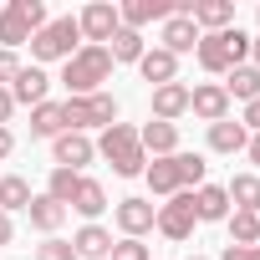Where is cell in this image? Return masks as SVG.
<instances>
[{"mask_svg": "<svg viewBox=\"0 0 260 260\" xmlns=\"http://www.w3.org/2000/svg\"><path fill=\"white\" fill-rule=\"evenodd\" d=\"M189 112L204 117V122H224V117H230V97H224V87H219V82H199V87H189Z\"/></svg>", "mask_w": 260, "mask_h": 260, "instance_id": "obj_10", "label": "cell"}, {"mask_svg": "<svg viewBox=\"0 0 260 260\" xmlns=\"http://www.w3.org/2000/svg\"><path fill=\"white\" fill-rule=\"evenodd\" d=\"M0 11H6V6H0Z\"/></svg>", "mask_w": 260, "mask_h": 260, "instance_id": "obj_45", "label": "cell"}, {"mask_svg": "<svg viewBox=\"0 0 260 260\" xmlns=\"http://www.w3.org/2000/svg\"><path fill=\"white\" fill-rule=\"evenodd\" d=\"M143 179H148V189H153V194L174 199V194H179V169H174V153H169V158H153V164L143 169Z\"/></svg>", "mask_w": 260, "mask_h": 260, "instance_id": "obj_26", "label": "cell"}, {"mask_svg": "<svg viewBox=\"0 0 260 260\" xmlns=\"http://www.w3.org/2000/svg\"><path fill=\"white\" fill-rule=\"evenodd\" d=\"M240 122H245V133H260V97L245 102V117H240Z\"/></svg>", "mask_w": 260, "mask_h": 260, "instance_id": "obj_38", "label": "cell"}, {"mask_svg": "<svg viewBox=\"0 0 260 260\" xmlns=\"http://www.w3.org/2000/svg\"><path fill=\"white\" fill-rule=\"evenodd\" d=\"M16 240V224H11V214H0V245H11Z\"/></svg>", "mask_w": 260, "mask_h": 260, "instance_id": "obj_41", "label": "cell"}, {"mask_svg": "<svg viewBox=\"0 0 260 260\" xmlns=\"http://www.w3.org/2000/svg\"><path fill=\"white\" fill-rule=\"evenodd\" d=\"M194 214H199V219H230V194H224V184H199V189H194Z\"/></svg>", "mask_w": 260, "mask_h": 260, "instance_id": "obj_22", "label": "cell"}, {"mask_svg": "<svg viewBox=\"0 0 260 260\" xmlns=\"http://www.w3.org/2000/svg\"><path fill=\"white\" fill-rule=\"evenodd\" d=\"M250 67L260 72V36H250Z\"/></svg>", "mask_w": 260, "mask_h": 260, "instance_id": "obj_43", "label": "cell"}, {"mask_svg": "<svg viewBox=\"0 0 260 260\" xmlns=\"http://www.w3.org/2000/svg\"><path fill=\"white\" fill-rule=\"evenodd\" d=\"M138 143H143V153H153V158L179 153V122H158V117H148V122L138 127Z\"/></svg>", "mask_w": 260, "mask_h": 260, "instance_id": "obj_12", "label": "cell"}, {"mask_svg": "<svg viewBox=\"0 0 260 260\" xmlns=\"http://www.w3.org/2000/svg\"><path fill=\"white\" fill-rule=\"evenodd\" d=\"M11 112H16V97H11V87H0V127L11 122Z\"/></svg>", "mask_w": 260, "mask_h": 260, "instance_id": "obj_39", "label": "cell"}, {"mask_svg": "<svg viewBox=\"0 0 260 260\" xmlns=\"http://www.w3.org/2000/svg\"><path fill=\"white\" fill-rule=\"evenodd\" d=\"M219 260H260V245H224Z\"/></svg>", "mask_w": 260, "mask_h": 260, "instance_id": "obj_37", "label": "cell"}, {"mask_svg": "<svg viewBox=\"0 0 260 260\" xmlns=\"http://www.w3.org/2000/svg\"><path fill=\"white\" fill-rule=\"evenodd\" d=\"M77 189H82V174H72V169H51V179H46V194H51L61 209H72Z\"/></svg>", "mask_w": 260, "mask_h": 260, "instance_id": "obj_31", "label": "cell"}, {"mask_svg": "<svg viewBox=\"0 0 260 260\" xmlns=\"http://www.w3.org/2000/svg\"><path fill=\"white\" fill-rule=\"evenodd\" d=\"M245 143H250V133H245V122H209V148L214 153H245Z\"/></svg>", "mask_w": 260, "mask_h": 260, "instance_id": "obj_24", "label": "cell"}, {"mask_svg": "<svg viewBox=\"0 0 260 260\" xmlns=\"http://www.w3.org/2000/svg\"><path fill=\"white\" fill-rule=\"evenodd\" d=\"M224 194H230V209L260 214V174H235V179L224 184Z\"/></svg>", "mask_w": 260, "mask_h": 260, "instance_id": "obj_21", "label": "cell"}, {"mask_svg": "<svg viewBox=\"0 0 260 260\" xmlns=\"http://www.w3.org/2000/svg\"><path fill=\"white\" fill-rule=\"evenodd\" d=\"M51 153H56V169L82 174V169L97 158V143H92L87 133H61V138H51Z\"/></svg>", "mask_w": 260, "mask_h": 260, "instance_id": "obj_9", "label": "cell"}, {"mask_svg": "<svg viewBox=\"0 0 260 260\" xmlns=\"http://www.w3.org/2000/svg\"><path fill=\"white\" fill-rule=\"evenodd\" d=\"M97 153L112 164L117 179H138V174L148 169V153H143V143H138V127H133V122H112V127H102Z\"/></svg>", "mask_w": 260, "mask_h": 260, "instance_id": "obj_1", "label": "cell"}, {"mask_svg": "<svg viewBox=\"0 0 260 260\" xmlns=\"http://www.w3.org/2000/svg\"><path fill=\"white\" fill-rule=\"evenodd\" d=\"M46 92H51V77H46L41 67H21V77L11 82V97H16V102H26V107H41V102H46Z\"/></svg>", "mask_w": 260, "mask_h": 260, "instance_id": "obj_15", "label": "cell"}, {"mask_svg": "<svg viewBox=\"0 0 260 260\" xmlns=\"http://www.w3.org/2000/svg\"><path fill=\"white\" fill-rule=\"evenodd\" d=\"M11 11H16L31 31H41V26H46V6H41V0H11Z\"/></svg>", "mask_w": 260, "mask_h": 260, "instance_id": "obj_34", "label": "cell"}, {"mask_svg": "<svg viewBox=\"0 0 260 260\" xmlns=\"http://www.w3.org/2000/svg\"><path fill=\"white\" fill-rule=\"evenodd\" d=\"M72 209H77V214H82L87 224H97V214L107 209V189H102L97 179H87V174H82V189H77V199H72Z\"/></svg>", "mask_w": 260, "mask_h": 260, "instance_id": "obj_25", "label": "cell"}, {"mask_svg": "<svg viewBox=\"0 0 260 260\" xmlns=\"http://www.w3.org/2000/svg\"><path fill=\"white\" fill-rule=\"evenodd\" d=\"M138 72H143V82H153V87H169V82H179V56H169L164 46H153V51H143Z\"/></svg>", "mask_w": 260, "mask_h": 260, "instance_id": "obj_17", "label": "cell"}, {"mask_svg": "<svg viewBox=\"0 0 260 260\" xmlns=\"http://www.w3.org/2000/svg\"><path fill=\"white\" fill-rule=\"evenodd\" d=\"M194 56H199V67H204V72L224 77L230 67H240V61L250 56V36H245L240 26H224V31H204V36H199V46H194Z\"/></svg>", "mask_w": 260, "mask_h": 260, "instance_id": "obj_2", "label": "cell"}, {"mask_svg": "<svg viewBox=\"0 0 260 260\" xmlns=\"http://www.w3.org/2000/svg\"><path fill=\"white\" fill-rule=\"evenodd\" d=\"M189 21L199 26V36L204 31H224V26H235V0H194Z\"/></svg>", "mask_w": 260, "mask_h": 260, "instance_id": "obj_14", "label": "cell"}, {"mask_svg": "<svg viewBox=\"0 0 260 260\" xmlns=\"http://www.w3.org/2000/svg\"><path fill=\"white\" fill-rule=\"evenodd\" d=\"M26 219H31V230H41V235H56V230H61V219H67V209H61L51 194H31V204H26Z\"/></svg>", "mask_w": 260, "mask_h": 260, "instance_id": "obj_19", "label": "cell"}, {"mask_svg": "<svg viewBox=\"0 0 260 260\" xmlns=\"http://www.w3.org/2000/svg\"><path fill=\"white\" fill-rule=\"evenodd\" d=\"M67 133H87V127H112L117 122V97L112 92H92V97H67Z\"/></svg>", "mask_w": 260, "mask_h": 260, "instance_id": "obj_5", "label": "cell"}, {"mask_svg": "<svg viewBox=\"0 0 260 260\" xmlns=\"http://www.w3.org/2000/svg\"><path fill=\"white\" fill-rule=\"evenodd\" d=\"M16 77H21V56H16V51H0V87L16 82Z\"/></svg>", "mask_w": 260, "mask_h": 260, "instance_id": "obj_36", "label": "cell"}, {"mask_svg": "<svg viewBox=\"0 0 260 260\" xmlns=\"http://www.w3.org/2000/svg\"><path fill=\"white\" fill-rule=\"evenodd\" d=\"M230 245H260V214H240V209H230Z\"/></svg>", "mask_w": 260, "mask_h": 260, "instance_id": "obj_32", "label": "cell"}, {"mask_svg": "<svg viewBox=\"0 0 260 260\" xmlns=\"http://www.w3.org/2000/svg\"><path fill=\"white\" fill-rule=\"evenodd\" d=\"M36 260H77V250H72V240H61V235H46V240L36 245Z\"/></svg>", "mask_w": 260, "mask_h": 260, "instance_id": "obj_33", "label": "cell"}, {"mask_svg": "<svg viewBox=\"0 0 260 260\" xmlns=\"http://www.w3.org/2000/svg\"><path fill=\"white\" fill-rule=\"evenodd\" d=\"M107 260H153L143 240H112V255Z\"/></svg>", "mask_w": 260, "mask_h": 260, "instance_id": "obj_35", "label": "cell"}, {"mask_svg": "<svg viewBox=\"0 0 260 260\" xmlns=\"http://www.w3.org/2000/svg\"><path fill=\"white\" fill-rule=\"evenodd\" d=\"M16 153V133H11V127H0V164H6Z\"/></svg>", "mask_w": 260, "mask_h": 260, "instance_id": "obj_40", "label": "cell"}, {"mask_svg": "<svg viewBox=\"0 0 260 260\" xmlns=\"http://www.w3.org/2000/svg\"><path fill=\"white\" fill-rule=\"evenodd\" d=\"M194 224H199V214H194V194H189V189H179L169 204H158V219H153L158 235H169V240H189Z\"/></svg>", "mask_w": 260, "mask_h": 260, "instance_id": "obj_6", "label": "cell"}, {"mask_svg": "<svg viewBox=\"0 0 260 260\" xmlns=\"http://www.w3.org/2000/svg\"><path fill=\"white\" fill-rule=\"evenodd\" d=\"M189 112V87L184 82H169V87H153V117L158 122H174Z\"/></svg>", "mask_w": 260, "mask_h": 260, "instance_id": "obj_18", "label": "cell"}, {"mask_svg": "<svg viewBox=\"0 0 260 260\" xmlns=\"http://www.w3.org/2000/svg\"><path fill=\"white\" fill-rule=\"evenodd\" d=\"M77 31H82V41H87V46H107V41L122 31L117 6H107V0H92V6L77 16Z\"/></svg>", "mask_w": 260, "mask_h": 260, "instance_id": "obj_7", "label": "cell"}, {"mask_svg": "<svg viewBox=\"0 0 260 260\" xmlns=\"http://www.w3.org/2000/svg\"><path fill=\"white\" fill-rule=\"evenodd\" d=\"M245 153H250V164L260 169V133H250V143H245Z\"/></svg>", "mask_w": 260, "mask_h": 260, "instance_id": "obj_42", "label": "cell"}, {"mask_svg": "<svg viewBox=\"0 0 260 260\" xmlns=\"http://www.w3.org/2000/svg\"><path fill=\"white\" fill-rule=\"evenodd\" d=\"M107 77H112V56H107V46H82L72 61H61V82H67L72 97H92V92H102Z\"/></svg>", "mask_w": 260, "mask_h": 260, "instance_id": "obj_3", "label": "cell"}, {"mask_svg": "<svg viewBox=\"0 0 260 260\" xmlns=\"http://www.w3.org/2000/svg\"><path fill=\"white\" fill-rule=\"evenodd\" d=\"M174 169H179V189H189V194H194V189L204 184V174H209L204 153H184V148L174 153Z\"/></svg>", "mask_w": 260, "mask_h": 260, "instance_id": "obj_29", "label": "cell"}, {"mask_svg": "<svg viewBox=\"0 0 260 260\" xmlns=\"http://www.w3.org/2000/svg\"><path fill=\"white\" fill-rule=\"evenodd\" d=\"M219 87H224V97H230V102H235V97H240V102H255V97H260V72H255L250 61H240V67H230V72H224V82H219Z\"/></svg>", "mask_w": 260, "mask_h": 260, "instance_id": "obj_20", "label": "cell"}, {"mask_svg": "<svg viewBox=\"0 0 260 260\" xmlns=\"http://www.w3.org/2000/svg\"><path fill=\"white\" fill-rule=\"evenodd\" d=\"M189 260H209V255H189Z\"/></svg>", "mask_w": 260, "mask_h": 260, "instance_id": "obj_44", "label": "cell"}, {"mask_svg": "<svg viewBox=\"0 0 260 260\" xmlns=\"http://www.w3.org/2000/svg\"><path fill=\"white\" fill-rule=\"evenodd\" d=\"M112 219H117L122 240H143V235L153 230V219H158V204H153V199H117Z\"/></svg>", "mask_w": 260, "mask_h": 260, "instance_id": "obj_8", "label": "cell"}, {"mask_svg": "<svg viewBox=\"0 0 260 260\" xmlns=\"http://www.w3.org/2000/svg\"><path fill=\"white\" fill-rule=\"evenodd\" d=\"M72 250H77V260H107V255H112V230L82 224V230L72 235Z\"/></svg>", "mask_w": 260, "mask_h": 260, "instance_id": "obj_16", "label": "cell"}, {"mask_svg": "<svg viewBox=\"0 0 260 260\" xmlns=\"http://www.w3.org/2000/svg\"><path fill=\"white\" fill-rule=\"evenodd\" d=\"M77 51H82L77 16H56V21H46V26L31 36V56H36V61H72Z\"/></svg>", "mask_w": 260, "mask_h": 260, "instance_id": "obj_4", "label": "cell"}, {"mask_svg": "<svg viewBox=\"0 0 260 260\" xmlns=\"http://www.w3.org/2000/svg\"><path fill=\"white\" fill-rule=\"evenodd\" d=\"M31 133L36 138H61L67 133V112H61V102H41V107H31Z\"/></svg>", "mask_w": 260, "mask_h": 260, "instance_id": "obj_23", "label": "cell"}, {"mask_svg": "<svg viewBox=\"0 0 260 260\" xmlns=\"http://www.w3.org/2000/svg\"><path fill=\"white\" fill-rule=\"evenodd\" d=\"M169 16H174V0H122V6H117V21L127 31H143V26L169 21Z\"/></svg>", "mask_w": 260, "mask_h": 260, "instance_id": "obj_11", "label": "cell"}, {"mask_svg": "<svg viewBox=\"0 0 260 260\" xmlns=\"http://www.w3.org/2000/svg\"><path fill=\"white\" fill-rule=\"evenodd\" d=\"M31 36H36V31H31L11 6L0 11V51H21V46H31Z\"/></svg>", "mask_w": 260, "mask_h": 260, "instance_id": "obj_27", "label": "cell"}, {"mask_svg": "<svg viewBox=\"0 0 260 260\" xmlns=\"http://www.w3.org/2000/svg\"><path fill=\"white\" fill-rule=\"evenodd\" d=\"M158 41H164V51H169V56H184V51H194V46H199V26H194L189 16H169V21H164V31H158Z\"/></svg>", "mask_w": 260, "mask_h": 260, "instance_id": "obj_13", "label": "cell"}, {"mask_svg": "<svg viewBox=\"0 0 260 260\" xmlns=\"http://www.w3.org/2000/svg\"><path fill=\"white\" fill-rule=\"evenodd\" d=\"M143 51H148V46H143V31H127V26L107 41V56H112V61H133V67H138Z\"/></svg>", "mask_w": 260, "mask_h": 260, "instance_id": "obj_28", "label": "cell"}, {"mask_svg": "<svg viewBox=\"0 0 260 260\" xmlns=\"http://www.w3.org/2000/svg\"><path fill=\"white\" fill-rule=\"evenodd\" d=\"M31 204V184L21 174H0V214H11V209H26Z\"/></svg>", "mask_w": 260, "mask_h": 260, "instance_id": "obj_30", "label": "cell"}]
</instances>
